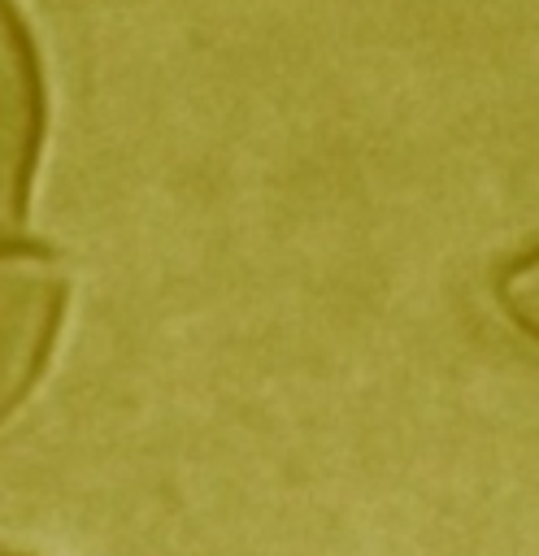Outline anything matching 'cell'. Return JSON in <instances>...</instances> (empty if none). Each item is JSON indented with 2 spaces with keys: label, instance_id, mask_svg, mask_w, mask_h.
<instances>
[{
  "label": "cell",
  "instance_id": "3957f363",
  "mask_svg": "<svg viewBox=\"0 0 539 556\" xmlns=\"http://www.w3.org/2000/svg\"><path fill=\"white\" fill-rule=\"evenodd\" d=\"M496 295H500V308L504 317L522 330V334H535L539 330V265H535V252L509 261L496 278Z\"/></svg>",
  "mask_w": 539,
  "mask_h": 556
},
{
  "label": "cell",
  "instance_id": "277c9868",
  "mask_svg": "<svg viewBox=\"0 0 539 556\" xmlns=\"http://www.w3.org/2000/svg\"><path fill=\"white\" fill-rule=\"evenodd\" d=\"M0 556H22V552H0Z\"/></svg>",
  "mask_w": 539,
  "mask_h": 556
},
{
  "label": "cell",
  "instance_id": "7a4b0ae2",
  "mask_svg": "<svg viewBox=\"0 0 539 556\" xmlns=\"http://www.w3.org/2000/svg\"><path fill=\"white\" fill-rule=\"evenodd\" d=\"M48 96L35 39L13 0H0V243L22 235L43 148Z\"/></svg>",
  "mask_w": 539,
  "mask_h": 556
},
{
  "label": "cell",
  "instance_id": "6da1fadb",
  "mask_svg": "<svg viewBox=\"0 0 539 556\" xmlns=\"http://www.w3.org/2000/svg\"><path fill=\"white\" fill-rule=\"evenodd\" d=\"M70 304V265L43 243H0V426L35 391Z\"/></svg>",
  "mask_w": 539,
  "mask_h": 556
}]
</instances>
